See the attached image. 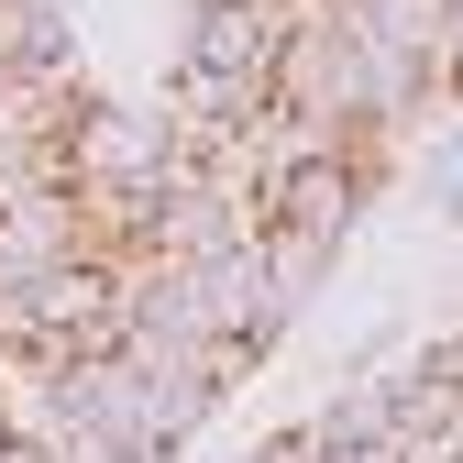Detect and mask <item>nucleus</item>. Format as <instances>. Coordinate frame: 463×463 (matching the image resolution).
I'll return each instance as SVG.
<instances>
[{
	"mask_svg": "<svg viewBox=\"0 0 463 463\" xmlns=\"http://www.w3.org/2000/svg\"><path fill=\"white\" fill-rule=\"evenodd\" d=\"M243 463H320V430H309V420H287V430H265Z\"/></svg>",
	"mask_w": 463,
	"mask_h": 463,
	"instance_id": "obj_5",
	"label": "nucleus"
},
{
	"mask_svg": "<svg viewBox=\"0 0 463 463\" xmlns=\"http://www.w3.org/2000/svg\"><path fill=\"white\" fill-rule=\"evenodd\" d=\"M0 420H12V364H0Z\"/></svg>",
	"mask_w": 463,
	"mask_h": 463,
	"instance_id": "obj_7",
	"label": "nucleus"
},
{
	"mask_svg": "<svg viewBox=\"0 0 463 463\" xmlns=\"http://www.w3.org/2000/svg\"><path fill=\"white\" fill-rule=\"evenodd\" d=\"M177 12H188V23H199V12H232V0H177Z\"/></svg>",
	"mask_w": 463,
	"mask_h": 463,
	"instance_id": "obj_6",
	"label": "nucleus"
},
{
	"mask_svg": "<svg viewBox=\"0 0 463 463\" xmlns=\"http://www.w3.org/2000/svg\"><path fill=\"white\" fill-rule=\"evenodd\" d=\"M67 165H78V188H144V199H165V177H177V133H165V110L99 89L89 122H78V144H67Z\"/></svg>",
	"mask_w": 463,
	"mask_h": 463,
	"instance_id": "obj_1",
	"label": "nucleus"
},
{
	"mask_svg": "<svg viewBox=\"0 0 463 463\" xmlns=\"http://www.w3.org/2000/svg\"><path fill=\"white\" fill-rule=\"evenodd\" d=\"M0 78H78V12L67 0H0Z\"/></svg>",
	"mask_w": 463,
	"mask_h": 463,
	"instance_id": "obj_3",
	"label": "nucleus"
},
{
	"mask_svg": "<svg viewBox=\"0 0 463 463\" xmlns=\"http://www.w3.org/2000/svg\"><path fill=\"white\" fill-rule=\"evenodd\" d=\"M276 55H287L276 0H232V12H199V23H188L177 67H199V78H232V89H276Z\"/></svg>",
	"mask_w": 463,
	"mask_h": 463,
	"instance_id": "obj_2",
	"label": "nucleus"
},
{
	"mask_svg": "<svg viewBox=\"0 0 463 463\" xmlns=\"http://www.w3.org/2000/svg\"><path fill=\"white\" fill-rule=\"evenodd\" d=\"M265 276H276V309L309 320L331 298V276H342V243H320V232H265Z\"/></svg>",
	"mask_w": 463,
	"mask_h": 463,
	"instance_id": "obj_4",
	"label": "nucleus"
}]
</instances>
